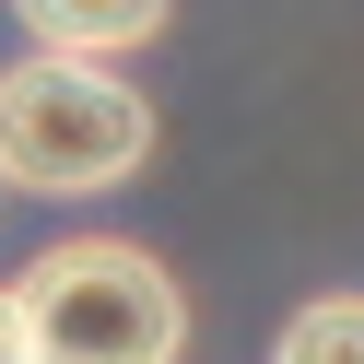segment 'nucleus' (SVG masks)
Wrapping results in <instances>:
<instances>
[{
	"label": "nucleus",
	"mask_w": 364,
	"mask_h": 364,
	"mask_svg": "<svg viewBox=\"0 0 364 364\" xmlns=\"http://www.w3.org/2000/svg\"><path fill=\"white\" fill-rule=\"evenodd\" d=\"M153 165V106L95 48H36L0 71V188L24 200H95Z\"/></svg>",
	"instance_id": "obj_1"
},
{
	"label": "nucleus",
	"mask_w": 364,
	"mask_h": 364,
	"mask_svg": "<svg viewBox=\"0 0 364 364\" xmlns=\"http://www.w3.org/2000/svg\"><path fill=\"white\" fill-rule=\"evenodd\" d=\"M24 317L48 364H176L188 353V294L153 247L129 235H71L24 270Z\"/></svg>",
	"instance_id": "obj_2"
},
{
	"label": "nucleus",
	"mask_w": 364,
	"mask_h": 364,
	"mask_svg": "<svg viewBox=\"0 0 364 364\" xmlns=\"http://www.w3.org/2000/svg\"><path fill=\"white\" fill-rule=\"evenodd\" d=\"M36 48H95V59H129L165 36V0H12Z\"/></svg>",
	"instance_id": "obj_3"
},
{
	"label": "nucleus",
	"mask_w": 364,
	"mask_h": 364,
	"mask_svg": "<svg viewBox=\"0 0 364 364\" xmlns=\"http://www.w3.org/2000/svg\"><path fill=\"white\" fill-rule=\"evenodd\" d=\"M270 364H364V294H317V306H294V329L270 341Z\"/></svg>",
	"instance_id": "obj_4"
},
{
	"label": "nucleus",
	"mask_w": 364,
	"mask_h": 364,
	"mask_svg": "<svg viewBox=\"0 0 364 364\" xmlns=\"http://www.w3.org/2000/svg\"><path fill=\"white\" fill-rule=\"evenodd\" d=\"M0 364H48L36 353V317H24V282H0Z\"/></svg>",
	"instance_id": "obj_5"
}]
</instances>
